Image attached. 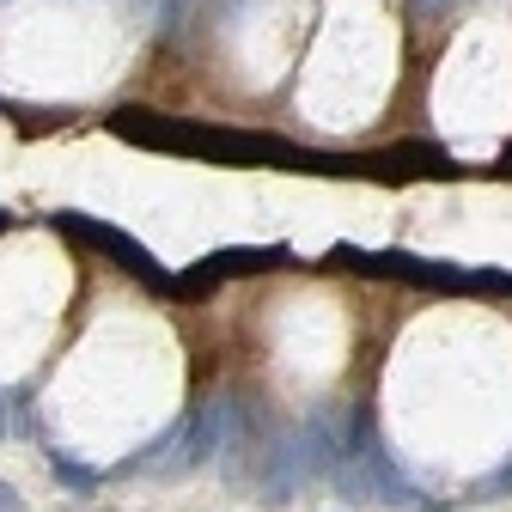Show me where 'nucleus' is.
<instances>
[{"label":"nucleus","mask_w":512,"mask_h":512,"mask_svg":"<svg viewBox=\"0 0 512 512\" xmlns=\"http://www.w3.org/2000/svg\"><path fill=\"white\" fill-rule=\"evenodd\" d=\"M415 7H421V13L433 19V13H445V7H452V0H415Z\"/></svg>","instance_id":"5"},{"label":"nucleus","mask_w":512,"mask_h":512,"mask_svg":"<svg viewBox=\"0 0 512 512\" xmlns=\"http://www.w3.org/2000/svg\"><path fill=\"white\" fill-rule=\"evenodd\" d=\"M238 439V397H208L196 415L183 421V445H177V470H202L220 445Z\"/></svg>","instance_id":"1"},{"label":"nucleus","mask_w":512,"mask_h":512,"mask_svg":"<svg viewBox=\"0 0 512 512\" xmlns=\"http://www.w3.org/2000/svg\"><path fill=\"white\" fill-rule=\"evenodd\" d=\"M55 482L68 488V494H92V488H98V470H86V464H74V458H55Z\"/></svg>","instance_id":"2"},{"label":"nucleus","mask_w":512,"mask_h":512,"mask_svg":"<svg viewBox=\"0 0 512 512\" xmlns=\"http://www.w3.org/2000/svg\"><path fill=\"white\" fill-rule=\"evenodd\" d=\"M0 512H25V500H19V488H13V482H0Z\"/></svg>","instance_id":"4"},{"label":"nucleus","mask_w":512,"mask_h":512,"mask_svg":"<svg viewBox=\"0 0 512 512\" xmlns=\"http://www.w3.org/2000/svg\"><path fill=\"white\" fill-rule=\"evenodd\" d=\"M183 13H189V0H165V19H159V31H177V25H183Z\"/></svg>","instance_id":"3"},{"label":"nucleus","mask_w":512,"mask_h":512,"mask_svg":"<svg viewBox=\"0 0 512 512\" xmlns=\"http://www.w3.org/2000/svg\"><path fill=\"white\" fill-rule=\"evenodd\" d=\"M0 439H7V403H0Z\"/></svg>","instance_id":"6"}]
</instances>
